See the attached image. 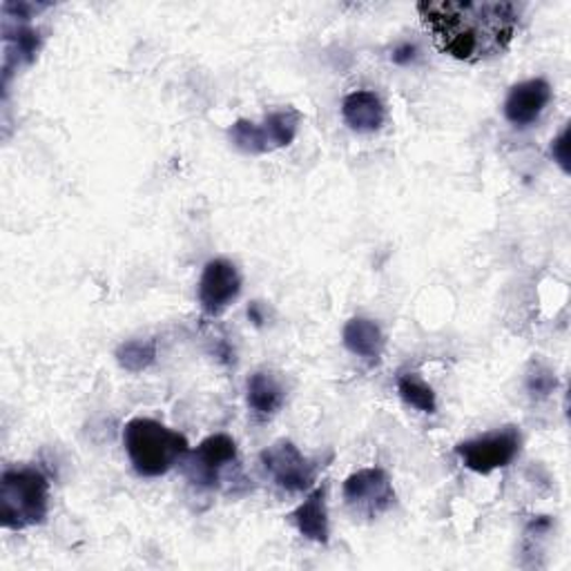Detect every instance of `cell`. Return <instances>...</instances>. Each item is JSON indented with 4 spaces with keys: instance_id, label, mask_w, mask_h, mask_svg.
Segmentation results:
<instances>
[{
    "instance_id": "1",
    "label": "cell",
    "mask_w": 571,
    "mask_h": 571,
    "mask_svg": "<svg viewBox=\"0 0 571 571\" xmlns=\"http://www.w3.org/2000/svg\"><path fill=\"white\" fill-rule=\"evenodd\" d=\"M418 14L440 52L480 63L509 50L518 29V8L500 0H424Z\"/></svg>"
},
{
    "instance_id": "2",
    "label": "cell",
    "mask_w": 571,
    "mask_h": 571,
    "mask_svg": "<svg viewBox=\"0 0 571 571\" xmlns=\"http://www.w3.org/2000/svg\"><path fill=\"white\" fill-rule=\"evenodd\" d=\"M124 444L135 471L158 478L175 469L188 454V440L152 418H135L124 429Z\"/></svg>"
},
{
    "instance_id": "3",
    "label": "cell",
    "mask_w": 571,
    "mask_h": 571,
    "mask_svg": "<svg viewBox=\"0 0 571 571\" xmlns=\"http://www.w3.org/2000/svg\"><path fill=\"white\" fill-rule=\"evenodd\" d=\"M50 513V482L38 469H10L0 478V522L12 532L43 524Z\"/></svg>"
},
{
    "instance_id": "4",
    "label": "cell",
    "mask_w": 571,
    "mask_h": 571,
    "mask_svg": "<svg viewBox=\"0 0 571 571\" xmlns=\"http://www.w3.org/2000/svg\"><path fill=\"white\" fill-rule=\"evenodd\" d=\"M518 452H520V431L516 427H505L500 431L460 442L456 446V454L460 456L465 467L482 475L511 465Z\"/></svg>"
},
{
    "instance_id": "5",
    "label": "cell",
    "mask_w": 571,
    "mask_h": 571,
    "mask_svg": "<svg viewBox=\"0 0 571 571\" xmlns=\"http://www.w3.org/2000/svg\"><path fill=\"white\" fill-rule=\"evenodd\" d=\"M264 469L272 475V480L291 494L306 492L315 482L319 465L306 458L291 440H277L259 454Z\"/></svg>"
},
{
    "instance_id": "6",
    "label": "cell",
    "mask_w": 571,
    "mask_h": 571,
    "mask_svg": "<svg viewBox=\"0 0 571 571\" xmlns=\"http://www.w3.org/2000/svg\"><path fill=\"white\" fill-rule=\"evenodd\" d=\"M344 500L353 513L364 518H378L395 503V492L386 471L359 469L344 482Z\"/></svg>"
},
{
    "instance_id": "7",
    "label": "cell",
    "mask_w": 571,
    "mask_h": 571,
    "mask_svg": "<svg viewBox=\"0 0 571 571\" xmlns=\"http://www.w3.org/2000/svg\"><path fill=\"white\" fill-rule=\"evenodd\" d=\"M237 462V444L230 435L217 433L203 440L188 454L186 475L199 486H219L221 473Z\"/></svg>"
},
{
    "instance_id": "8",
    "label": "cell",
    "mask_w": 571,
    "mask_h": 571,
    "mask_svg": "<svg viewBox=\"0 0 571 571\" xmlns=\"http://www.w3.org/2000/svg\"><path fill=\"white\" fill-rule=\"evenodd\" d=\"M241 293V275L228 259H213L206 264L199 279V304L203 313L221 315Z\"/></svg>"
},
{
    "instance_id": "9",
    "label": "cell",
    "mask_w": 571,
    "mask_h": 571,
    "mask_svg": "<svg viewBox=\"0 0 571 571\" xmlns=\"http://www.w3.org/2000/svg\"><path fill=\"white\" fill-rule=\"evenodd\" d=\"M551 101V86L545 78H529L513 86L505 101V116L511 126L526 128L541 118Z\"/></svg>"
},
{
    "instance_id": "10",
    "label": "cell",
    "mask_w": 571,
    "mask_h": 571,
    "mask_svg": "<svg viewBox=\"0 0 571 571\" xmlns=\"http://www.w3.org/2000/svg\"><path fill=\"white\" fill-rule=\"evenodd\" d=\"M342 116L357 132H376L384 126L386 110L382 99L371 90L351 92L342 103Z\"/></svg>"
},
{
    "instance_id": "11",
    "label": "cell",
    "mask_w": 571,
    "mask_h": 571,
    "mask_svg": "<svg viewBox=\"0 0 571 571\" xmlns=\"http://www.w3.org/2000/svg\"><path fill=\"white\" fill-rule=\"evenodd\" d=\"M291 520L300 529V534L313 543H329L331 526L329 511H326V488L319 486L291 513Z\"/></svg>"
},
{
    "instance_id": "12",
    "label": "cell",
    "mask_w": 571,
    "mask_h": 571,
    "mask_svg": "<svg viewBox=\"0 0 571 571\" xmlns=\"http://www.w3.org/2000/svg\"><path fill=\"white\" fill-rule=\"evenodd\" d=\"M344 346L364 359L376 361L384 351V333L380 326L366 317H353L342 331Z\"/></svg>"
},
{
    "instance_id": "13",
    "label": "cell",
    "mask_w": 571,
    "mask_h": 571,
    "mask_svg": "<svg viewBox=\"0 0 571 571\" xmlns=\"http://www.w3.org/2000/svg\"><path fill=\"white\" fill-rule=\"evenodd\" d=\"M286 402V391L268 371H257L249 378V406L255 416L270 418Z\"/></svg>"
},
{
    "instance_id": "14",
    "label": "cell",
    "mask_w": 571,
    "mask_h": 571,
    "mask_svg": "<svg viewBox=\"0 0 571 571\" xmlns=\"http://www.w3.org/2000/svg\"><path fill=\"white\" fill-rule=\"evenodd\" d=\"M300 124H302V114L293 107H286L281 112H272L264 118V132H266V139H268V145L270 150L275 148H283V145H289L297 130H300Z\"/></svg>"
},
{
    "instance_id": "15",
    "label": "cell",
    "mask_w": 571,
    "mask_h": 571,
    "mask_svg": "<svg viewBox=\"0 0 571 571\" xmlns=\"http://www.w3.org/2000/svg\"><path fill=\"white\" fill-rule=\"evenodd\" d=\"M397 391L402 395V399L406 404H411L414 409L422 411V414H435L437 409V402H435V393L433 389L420 380L416 373H404L397 380Z\"/></svg>"
},
{
    "instance_id": "16",
    "label": "cell",
    "mask_w": 571,
    "mask_h": 571,
    "mask_svg": "<svg viewBox=\"0 0 571 571\" xmlns=\"http://www.w3.org/2000/svg\"><path fill=\"white\" fill-rule=\"evenodd\" d=\"M118 364L124 366L126 371L139 373L154 361L156 357V342L154 340H132L120 344V348L116 351Z\"/></svg>"
},
{
    "instance_id": "17",
    "label": "cell",
    "mask_w": 571,
    "mask_h": 571,
    "mask_svg": "<svg viewBox=\"0 0 571 571\" xmlns=\"http://www.w3.org/2000/svg\"><path fill=\"white\" fill-rule=\"evenodd\" d=\"M230 139L232 143L243 150V152H251V154H264V152H270V145H268V139H266V132L262 126L253 124V120H246V118H239L237 124H232L230 128Z\"/></svg>"
},
{
    "instance_id": "18",
    "label": "cell",
    "mask_w": 571,
    "mask_h": 571,
    "mask_svg": "<svg viewBox=\"0 0 571 571\" xmlns=\"http://www.w3.org/2000/svg\"><path fill=\"white\" fill-rule=\"evenodd\" d=\"M526 389L532 395H538V397H547L554 389H556V378L549 373V371H536L534 376H529V382H526Z\"/></svg>"
},
{
    "instance_id": "19",
    "label": "cell",
    "mask_w": 571,
    "mask_h": 571,
    "mask_svg": "<svg viewBox=\"0 0 571 571\" xmlns=\"http://www.w3.org/2000/svg\"><path fill=\"white\" fill-rule=\"evenodd\" d=\"M551 156L558 166L569 173V128H564L554 141H551Z\"/></svg>"
},
{
    "instance_id": "20",
    "label": "cell",
    "mask_w": 571,
    "mask_h": 571,
    "mask_svg": "<svg viewBox=\"0 0 571 571\" xmlns=\"http://www.w3.org/2000/svg\"><path fill=\"white\" fill-rule=\"evenodd\" d=\"M416 54H418V48H416V46L404 43V46H399V48L393 52V61H395L397 65H406V63H411V61L416 59Z\"/></svg>"
}]
</instances>
